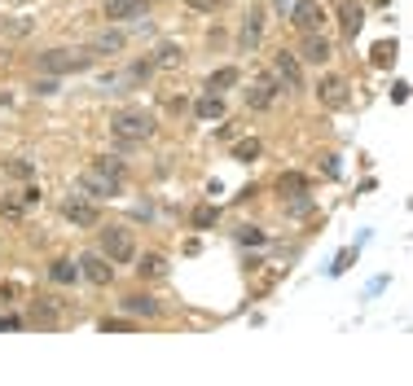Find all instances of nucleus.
<instances>
[{"mask_svg": "<svg viewBox=\"0 0 413 386\" xmlns=\"http://www.w3.org/2000/svg\"><path fill=\"white\" fill-rule=\"evenodd\" d=\"M80 189L88 198H115L123 189V163L110 159V154H101V159H93L84 171H80Z\"/></svg>", "mask_w": 413, "mask_h": 386, "instance_id": "1", "label": "nucleus"}, {"mask_svg": "<svg viewBox=\"0 0 413 386\" xmlns=\"http://www.w3.org/2000/svg\"><path fill=\"white\" fill-rule=\"evenodd\" d=\"M93 62H97V58L88 53V48H48V53L36 58L40 75H80V70H88Z\"/></svg>", "mask_w": 413, "mask_h": 386, "instance_id": "2", "label": "nucleus"}, {"mask_svg": "<svg viewBox=\"0 0 413 386\" xmlns=\"http://www.w3.org/2000/svg\"><path fill=\"white\" fill-rule=\"evenodd\" d=\"M110 132H115L119 145H137V141H150L154 136V119L145 110H119L110 119Z\"/></svg>", "mask_w": 413, "mask_h": 386, "instance_id": "3", "label": "nucleus"}, {"mask_svg": "<svg viewBox=\"0 0 413 386\" xmlns=\"http://www.w3.org/2000/svg\"><path fill=\"white\" fill-rule=\"evenodd\" d=\"M101 254H106L110 264H132V259H137V242H132V233H127V228H119V224L101 228Z\"/></svg>", "mask_w": 413, "mask_h": 386, "instance_id": "4", "label": "nucleus"}, {"mask_svg": "<svg viewBox=\"0 0 413 386\" xmlns=\"http://www.w3.org/2000/svg\"><path fill=\"white\" fill-rule=\"evenodd\" d=\"M62 215H66L75 228H97V224H101V207H97L93 198H80V193H75V198H66Z\"/></svg>", "mask_w": 413, "mask_h": 386, "instance_id": "5", "label": "nucleus"}, {"mask_svg": "<svg viewBox=\"0 0 413 386\" xmlns=\"http://www.w3.org/2000/svg\"><path fill=\"white\" fill-rule=\"evenodd\" d=\"M347 80H343V75H325V80L317 84V101H321V106L325 110H343L347 106Z\"/></svg>", "mask_w": 413, "mask_h": 386, "instance_id": "6", "label": "nucleus"}, {"mask_svg": "<svg viewBox=\"0 0 413 386\" xmlns=\"http://www.w3.org/2000/svg\"><path fill=\"white\" fill-rule=\"evenodd\" d=\"M291 22H295V27H299L303 36H313V31H321L325 14H321L317 0H295V5H291Z\"/></svg>", "mask_w": 413, "mask_h": 386, "instance_id": "7", "label": "nucleus"}, {"mask_svg": "<svg viewBox=\"0 0 413 386\" xmlns=\"http://www.w3.org/2000/svg\"><path fill=\"white\" fill-rule=\"evenodd\" d=\"M277 80H273V75H255V80H251V88H246V106L251 110H268L273 106V101H277Z\"/></svg>", "mask_w": 413, "mask_h": 386, "instance_id": "8", "label": "nucleus"}, {"mask_svg": "<svg viewBox=\"0 0 413 386\" xmlns=\"http://www.w3.org/2000/svg\"><path fill=\"white\" fill-rule=\"evenodd\" d=\"M273 80H277V88H299V84H303L299 58H295V53H286V48H281V53L273 58Z\"/></svg>", "mask_w": 413, "mask_h": 386, "instance_id": "9", "label": "nucleus"}, {"mask_svg": "<svg viewBox=\"0 0 413 386\" xmlns=\"http://www.w3.org/2000/svg\"><path fill=\"white\" fill-rule=\"evenodd\" d=\"M80 272L93 281V286H110V277H115V264L106 259V254H84V259H80Z\"/></svg>", "mask_w": 413, "mask_h": 386, "instance_id": "10", "label": "nucleus"}, {"mask_svg": "<svg viewBox=\"0 0 413 386\" xmlns=\"http://www.w3.org/2000/svg\"><path fill=\"white\" fill-rule=\"evenodd\" d=\"M123 44H127V36L110 27V31H97V36L88 40V53H93V58H110V53H123Z\"/></svg>", "mask_w": 413, "mask_h": 386, "instance_id": "11", "label": "nucleus"}, {"mask_svg": "<svg viewBox=\"0 0 413 386\" xmlns=\"http://www.w3.org/2000/svg\"><path fill=\"white\" fill-rule=\"evenodd\" d=\"M299 58H303V62H313V66L330 62V40H325L321 31H313V36H303V48H299Z\"/></svg>", "mask_w": 413, "mask_h": 386, "instance_id": "12", "label": "nucleus"}, {"mask_svg": "<svg viewBox=\"0 0 413 386\" xmlns=\"http://www.w3.org/2000/svg\"><path fill=\"white\" fill-rule=\"evenodd\" d=\"M260 36H264V9H251V18L242 22V31H238V44L242 48H255V44H260Z\"/></svg>", "mask_w": 413, "mask_h": 386, "instance_id": "13", "label": "nucleus"}, {"mask_svg": "<svg viewBox=\"0 0 413 386\" xmlns=\"http://www.w3.org/2000/svg\"><path fill=\"white\" fill-rule=\"evenodd\" d=\"M194 114H198L202 123H216V119H224V97H220V92H206V97H198Z\"/></svg>", "mask_w": 413, "mask_h": 386, "instance_id": "14", "label": "nucleus"}, {"mask_svg": "<svg viewBox=\"0 0 413 386\" xmlns=\"http://www.w3.org/2000/svg\"><path fill=\"white\" fill-rule=\"evenodd\" d=\"M123 312H127V316H159V299H150V294H127V299H123Z\"/></svg>", "mask_w": 413, "mask_h": 386, "instance_id": "15", "label": "nucleus"}, {"mask_svg": "<svg viewBox=\"0 0 413 386\" xmlns=\"http://www.w3.org/2000/svg\"><path fill=\"white\" fill-rule=\"evenodd\" d=\"M163 272H167V259H163V254L150 250V254H141V259H137V277H141V281H154V277H163Z\"/></svg>", "mask_w": 413, "mask_h": 386, "instance_id": "16", "label": "nucleus"}, {"mask_svg": "<svg viewBox=\"0 0 413 386\" xmlns=\"http://www.w3.org/2000/svg\"><path fill=\"white\" fill-rule=\"evenodd\" d=\"M145 0H106V18H141Z\"/></svg>", "mask_w": 413, "mask_h": 386, "instance_id": "17", "label": "nucleus"}, {"mask_svg": "<svg viewBox=\"0 0 413 386\" xmlns=\"http://www.w3.org/2000/svg\"><path fill=\"white\" fill-rule=\"evenodd\" d=\"M238 80H242L238 66H220V70H211V80H206V92H224V88H234Z\"/></svg>", "mask_w": 413, "mask_h": 386, "instance_id": "18", "label": "nucleus"}, {"mask_svg": "<svg viewBox=\"0 0 413 386\" xmlns=\"http://www.w3.org/2000/svg\"><path fill=\"white\" fill-rule=\"evenodd\" d=\"M277 193H281V198H295V193H308V180H303L299 171H281V176H277Z\"/></svg>", "mask_w": 413, "mask_h": 386, "instance_id": "19", "label": "nucleus"}, {"mask_svg": "<svg viewBox=\"0 0 413 386\" xmlns=\"http://www.w3.org/2000/svg\"><path fill=\"white\" fill-rule=\"evenodd\" d=\"M150 62H154V66H167V70H172V66H180V62H185V53H180V44H159V53H154Z\"/></svg>", "mask_w": 413, "mask_h": 386, "instance_id": "20", "label": "nucleus"}, {"mask_svg": "<svg viewBox=\"0 0 413 386\" xmlns=\"http://www.w3.org/2000/svg\"><path fill=\"white\" fill-rule=\"evenodd\" d=\"M0 31H5V36H31V18L27 14H14V18H0Z\"/></svg>", "mask_w": 413, "mask_h": 386, "instance_id": "21", "label": "nucleus"}, {"mask_svg": "<svg viewBox=\"0 0 413 386\" xmlns=\"http://www.w3.org/2000/svg\"><path fill=\"white\" fill-rule=\"evenodd\" d=\"M396 53H400L396 40H378V44H374V53H370V62H374V66H392Z\"/></svg>", "mask_w": 413, "mask_h": 386, "instance_id": "22", "label": "nucleus"}, {"mask_svg": "<svg viewBox=\"0 0 413 386\" xmlns=\"http://www.w3.org/2000/svg\"><path fill=\"white\" fill-rule=\"evenodd\" d=\"M75 272H80V264H70V259H53V268H48V277H53L58 286H70Z\"/></svg>", "mask_w": 413, "mask_h": 386, "instance_id": "23", "label": "nucleus"}, {"mask_svg": "<svg viewBox=\"0 0 413 386\" xmlns=\"http://www.w3.org/2000/svg\"><path fill=\"white\" fill-rule=\"evenodd\" d=\"M339 22H343V36L356 40V31H360V9H356V5H343V9H339Z\"/></svg>", "mask_w": 413, "mask_h": 386, "instance_id": "24", "label": "nucleus"}, {"mask_svg": "<svg viewBox=\"0 0 413 386\" xmlns=\"http://www.w3.org/2000/svg\"><path fill=\"white\" fill-rule=\"evenodd\" d=\"M189 224H194V228H211V224H216V207H211V202L194 207V211H189Z\"/></svg>", "mask_w": 413, "mask_h": 386, "instance_id": "25", "label": "nucleus"}, {"mask_svg": "<svg viewBox=\"0 0 413 386\" xmlns=\"http://www.w3.org/2000/svg\"><path fill=\"white\" fill-rule=\"evenodd\" d=\"M234 159H238V163H251V159H260V141H255V136L238 141V145H234Z\"/></svg>", "mask_w": 413, "mask_h": 386, "instance_id": "26", "label": "nucleus"}, {"mask_svg": "<svg viewBox=\"0 0 413 386\" xmlns=\"http://www.w3.org/2000/svg\"><path fill=\"white\" fill-rule=\"evenodd\" d=\"M286 211H291V215H308V211H313V198H308V193H295V198L286 202Z\"/></svg>", "mask_w": 413, "mask_h": 386, "instance_id": "27", "label": "nucleus"}, {"mask_svg": "<svg viewBox=\"0 0 413 386\" xmlns=\"http://www.w3.org/2000/svg\"><path fill=\"white\" fill-rule=\"evenodd\" d=\"M150 70H154V62H150V58H145V62H132L127 80H132V84H141V80H150Z\"/></svg>", "mask_w": 413, "mask_h": 386, "instance_id": "28", "label": "nucleus"}, {"mask_svg": "<svg viewBox=\"0 0 413 386\" xmlns=\"http://www.w3.org/2000/svg\"><path fill=\"white\" fill-rule=\"evenodd\" d=\"M189 9H198V14H216V9H224L229 0H185Z\"/></svg>", "mask_w": 413, "mask_h": 386, "instance_id": "29", "label": "nucleus"}, {"mask_svg": "<svg viewBox=\"0 0 413 386\" xmlns=\"http://www.w3.org/2000/svg\"><path fill=\"white\" fill-rule=\"evenodd\" d=\"M101 329H106V333H132V325H127V321H101Z\"/></svg>", "mask_w": 413, "mask_h": 386, "instance_id": "30", "label": "nucleus"}, {"mask_svg": "<svg viewBox=\"0 0 413 386\" xmlns=\"http://www.w3.org/2000/svg\"><path fill=\"white\" fill-rule=\"evenodd\" d=\"M9 176H18V180H27V176H31V163H22V159H18V163H9Z\"/></svg>", "mask_w": 413, "mask_h": 386, "instance_id": "31", "label": "nucleus"}, {"mask_svg": "<svg viewBox=\"0 0 413 386\" xmlns=\"http://www.w3.org/2000/svg\"><path fill=\"white\" fill-rule=\"evenodd\" d=\"M238 237H242V242H251V246H260V242H264V233H260V228H242Z\"/></svg>", "mask_w": 413, "mask_h": 386, "instance_id": "32", "label": "nucleus"}, {"mask_svg": "<svg viewBox=\"0 0 413 386\" xmlns=\"http://www.w3.org/2000/svg\"><path fill=\"white\" fill-rule=\"evenodd\" d=\"M0 215H5V220H18L22 207H18V202H0Z\"/></svg>", "mask_w": 413, "mask_h": 386, "instance_id": "33", "label": "nucleus"}, {"mask_svg": "<svg viewBox=\"0 0 413 386\" xmlns=\"http://www.w3.org/2000/svg\"><path fill=\"white\" fill-rule=\"evenodd\" d=\"M36 92H58V80H53V75H44V80H36Z\"/></svg>", "mask_w": 413, "mask_h": 386, "instance_id": "34", "label": "nucleus"}, {"mask_svg": "<svg viewBox=\"0 0 413 386\" xmlns=\"http://www.w3.org/2000/svg\"><path fill=\"white\" fill-rule=\"evenodd\" d=\"M392 101H409V84H392Z\"/></svg>", "mask_w": 413, "mask_h": 386, "instance_id": "35", "label": "nucleus"}, {"mask_svg": "<svg viewBox=\"0 0 413 386\" xmlns=\"http://www.w3.org/2000/svg\"><path fill=\"white\" fill-rule=\"evenodd\" d=\"M18 325H22L18 316H0V329H18Z\"/></svg>", "mask_w": 413, "mask_h": 386, "instance_id": "36", "label": "nucleus"}]
</instances>
